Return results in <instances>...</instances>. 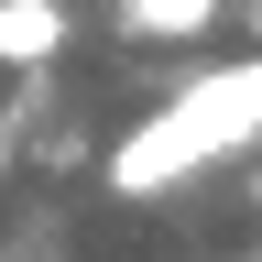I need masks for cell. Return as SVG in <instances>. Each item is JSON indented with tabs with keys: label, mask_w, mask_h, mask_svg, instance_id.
Instances as JSON below:
<instances>
[{
	"label": "cell",
	"mask_w": 262,
	"mask_h": 262,
	"mask_svg": "<svg viewBox=\"0 0 262 262\" xmlns=\"http://www.w3.org/2000/svg\"><path fill=\"white\" fill-rule=\"evenodd\" d=\"M251 142H262V44L229 55V66H196L175 98H153V110L98 153V186H110L120 208H153V196L196 186L208 164H241Z\"/></svg>",
	"instance_id": "cell-1"
},
{
	"label": "cell",
	"mask_w": 262,
	"mask_h": 262,
	"mask_svg": "<svg viewBox=\"0 0 262 262\" xmlns=\"http://www.w3.org/2000/svg\"><path fill=\"white\" fill-rule=\"evenodd\" d=\"M66 33H77L66 0H0V66L11 77L22 66H66Z\"/></svg>",
	"instance_id": "cell-2"
},
{
	"label": "cell",
	"mask_w": 262,
	"mask_h": 262,
	"mask_svg": "<svg viewBox=\"0 0 262 262\" xmlns=\"http://www.w3.org/2000/svg\"><path fill=\"white\" fill-rule=\"evenodd\" d=\"M131 44H196V33L219 22V0H110Z\"/></svg>",
	"instance_id": "cell-3"
},
{
	"label": "cell",
	"mask_w": 262,
	"mask_h": 262,
	"mask_svg": "<svg viewBox=\"0 0 262 262\" xmlns=\"http://www.w3.org/2000/svg\"><path fill=\"white\" fill-rule=\"evenodd\" d=\"M241 22H251V33H262V0H251V11H241Z\"/></svg>",
	"instance_id": "cell-4"
}]
</instances>
